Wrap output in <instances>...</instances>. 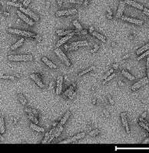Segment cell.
Masks as SVG:
<instances>
[{
    "label": "cell",
    "mask_w": 149,
    "mask_h": 153,
    "mask_svg": "<svg viewBox=\"0 0 149 153\" xmlns=\"http://www.w3.org/2000/svg\"><path fill=\"white\" fill-rule=\"evenodd\" d=\"M95 103H96V100H93V104H95Z\"/></svg>",
    "instance_id": "61"
},
{
    "label": "cell",
    "mask_w": 149,
    "mask_h": 153,
    "mask_svg": "<svg viewBox=\"0 0 149 153\" xmlns=\"http://www.w3.org/2000/svg\"><path fill=\"white\" fill-rule=\"evenodd\" d=\"M149 55V50H148V51H145L144 54H142L141 55H140V56L138 57V58H137V61H141V59H143V58H145V56H147V55Z\"/></svg>",
    "instance_id": "36"
},
{
    "label": "cell",
    "mask_w": 149,
    "mask_h": 153,
    "mask_svg": "<svg viewBox=\"0 0 149 153\" xmlns=\"http://www.w3.org/2000/svg\"><path fill=\"white\" fill-rule=\"evenodd\" d=\"M17 0H12V2H16Z\"/></svg>",
    "instance_id": "62"
},
{
    "label": "cell",
    "mask_w": 149,
    "mask_h": 153,
    "mask_svg": "<svg viewBox=\"0 0 149 153\" xmlns=\"http://www.w3.org/2000/svg\"><path fill=\"white\" fill-rule=\"evenodd\" d=\"M19 8H20V11L22 12L25 13V15H28L29 16H30V18H32V19H33L35 22H38V21L39 20V17H38L36 14H35L34 12H32L31 10H29V8H23L22 6H21Z\"/></svg>",
    "instance_id": "6"
},
{
    "label": "cell",
    "mask_w": 149,
    "mask_h": 153,
    "mask_svg": "<svg viewBox=\"0 0 149 153\" xmlns=\"http://www.w3.org/2000/svg\"><path fill=\"white\" fill-rule=\"evenodd\" d=\"M139 125L141 126V127H143L144 129H145L146 130H147L148 133H149V122H148L147 121H145L144 118L141 117L139 119Z\"/></svg>",
    "instance_id": "17"
},
{
    "label": "cell",
    "mask_w": 149,
    "mask_h": 153,
    "mask_svg": "<svg viewBox=\"0 0 149 153\" xmlns=\"http://www.w3.org/2000/svg\"><path fill=\"white\" fill-rule=\"evenodd\" d=\"M107 11H108V14H109V15H112V11H111V9H110L109 8H108V9H107Z\"/></svg>",
    "instance_id": "52"
},
{
    "label": "cell",
    "mask_w": 149,
    "mask_h": 153,
    "mask_svg": "<svg viewBox=\"0 0 149 153\" xmlns=\"http://www.w3.org/2000/svg\"><path fill=\"white\" fill-rule=\"evenodd\" d=\"M30 128L32 129H33L35 131H37V132H40V133H42V132L45 131V129L43 128L39 127L38 126H37V124H34V123H31L30 124Z\"/></svg>",
    "instance_id": "26"
},
{
    "label": "cell",
    "mask_w": 149,
    "mask_h": 153,
    "mask_svg": "<svg viewBox=\"0 0 149 153\" xmlns=\"http://www.w3.org/2000/svg\"><path fill=\"white\" fill-rule=\"evenodd\" d=\"M79 34H80V31H79V30H74V31L72 33H71V34L68 35H65V37H63V38H62V39H60V40L58 41L57 44H56V47H57V48H58V47H60L61 45H62V44H63L64 43H65L66 41H68V40H69L73 35H79Z\"/></svg>",
    "instance_id": "3"
},
{
    "label": "cell",
    "mask_w": 149,
    "mask_h": 153,
    "mask_svg": "<svg viewBox=\"0 0 149 153\" xmlns=\"http://www.w3.org/2000/svg\"><path fill=\"white\" fill-rule=\"evenodd\" d=\"M88 42L87 41H76V42H73L70 44V47H82V46H87L88 45Z\"/></svg>",
    "instance_id": "16"
},
{
    "label": "cell",
    "mask_w": 149,
    "mask_h": 153,
    "mask_svg": "<svg viewBox=\"0 0 149 153\" xmlns=\"http://www.w3.org/2000/svg\"><path fill=\"white\" fill-rule=\"evenodd\" d=\"M69 2L76 4H82L84 3V0H69Z\"/></svg>",
    "instance_id": "38"
},
{
    "label": "cell",
    "mask_w": 149,
    "mask_h": 153,
    "mask_svg": "<svg viewBox=\"0 0 149 153\" xmlns=\"http://www.w3.org/2000/svg\"><path fill=\"white\" fill-rule=\"evenodd\" d=\"M55 53L58 55V58L61 59V61H63L67 66H68V67H69V66H71V63L69 61V60H68V58H67L66 55H65L62 50L58 49V48H57V47H56V49H55Z\"/></svg>",
    "instance_id": "4"
},
{
    "label": "cell",
    "mask_w": 149,
    "mask_h": 153,
    "mask_svg": "<svg viewBox=\"0 0 149 153\" xmlns=\"http://www.w3.org/2000/svg\"><path fill=\"white\" fill-rule=\"evenodd\" d=\"M4 133H5V122H4L3 116H1V118H0V133L3 134Z\"/></svg>",
    "instance_id": "27"
},
{
    "label": "cell",
    "mask_w": 149,
    "mask_h": 153,
    "mask_svg": "<svg viewBox=\"0 0 149 153\" xmlns=\"http://www.w3.org/2000/svg\"><path fill=\"white\" fill-rule=\"evenodd\" d=\"M106 16H107V18H108V19H112V15L107 14V15H106Z\"/></svg>",
    "instance_id": "46"
},
{
    "label": "cell",
    "mask_w": 149,
    "mask_h": 153,
    "mask_svg": "<svg viewBox=\"0 0 149 153\" xmlns=\"http://www.w3.org/2000/svg\"><path fill=\"white\" fill-rule=\"evenodd\" d=\"M113 67H114V68H115V69H116V68H117V67H118V64H114V65H113Z\"/></svg>",
    "instance_id": "56"
},
{
    "label": "cell",
    "mask_w": 149,
    "mask_h": 153,
    "mask_svg": "<svg viewBox=\"0 0 149 153\" xmlns=\"http://www.w3.org/2000/svg\"><path fill=\"white\" fill-rule=\"evenodd\" d=\"M24 41H25V39H24V38H20V39H19V41H18L16 43H15V44H13V45H12V47H11V50H15V49L18 48V47H19L23 44Z\"/></svg>",
    "instance_id": "22"
},
{
    "label": "cell",
    "mask_w": 149,
    "mask_h": 153,
    "mask_svg": "<svg viewBox=\"0 0 149 153\" xmlns=\"http://www.w3.org/2000/svg\"><path fill=\"white\" fill-rule=\"evenodd\" d=\"M17 15H18V16H19L21 19H22L26 24H28V25H34L33 21H32V19H29V18L26 16L25 14H23V12H22L20 10L17 11Z\"/></svg>",
    "instance_id": "10"
},
{
    "label": "cell",
    "mask_w": 149,
    "mask_h": 153,
    "mask_svg": "<svg viewBox=\"0 0 149 153\" xmlns=\"http://www.w3.org/2000/svg\"><path fill=\"white\" fill-rule=\"evenodd\" d=\"M8 59L12 61H31L33 60V56L31 55H9Z\"/></svg>",
    "instance_id": "2"
},
{
    "label": "cell",
    "mask_w": 149,
    "mask_h": 153,
    "mask_svg": "<svg viewBox=\"0 0 149 153\" xmlns=\"http://www.w3.org/2000/svg\"><path fill=\"white\" fill-rule=\"evenodd\" d=\"M50 133H46V135H45V137H44V139L42 140V142H41V143L42 144H45V143H47L48 142V141H49V138H50Z\"/></svg>",
    "instance_id": "33"
},
{
    "label": "cell",
    "mask_w": 149,
    "mask_h": 153,
    "mask_svg": "<svg viewBox=\"0 0 149 153\" xmlns=\"http://www.w3.org/2000/svg\"><path fill=\"white\" fill-rule=\"evenodd\" d=\"M1 79H5V80H15V77L12 76V75H2L1 76Z\"/></svg>",
    "instance_id": "35"
},
{
    "label": "cell",
    "mask_w": 149,
    "mask_h": 153,
    "mask_svg": "<svg viewBox=\"0 0 149 153\" xmlns=\"http://www.w3.org/2000/svg\"><path fill=\"white\" fill-rule=\"evenodd\" d=\"M98 47H99V46H98V45H95V48H94V50H91V52L96 51L98 49Z\"/></svg>",
    "instance_id": "45"
},
{
    "label": "cell",
    "mask_w": 149,
    "mask_h": 153,
    "mask_svg": "<svg viewBox=\"0 0 149 153\" xmlns=\"http://www.w3.org/2000/svg\"><path fill=\"white\" fill-rule=\"evenodd\" d=\"M52 87H53V83H50V86H49V88H50V89H52Z\"/></svg>",
    "instance_id": "57"
},
{
    "label": "cell",
    "mask_w": 149,
    "mask_h": 153,
    "mask_svg": "<svg viewBox=\"0 0 149 153\" xmlns=\"http://www.w3.org/2000/svg\"><path fill=\"white\" fill-rule=\"evenodd\" d=\"M146 114H147V113H146V112H145L144 113L142 114V118H145V116H146Z\"/></svg>",
    "instance_id": "54"
},
{
    "label": "cell",
    "mask_w": 149,
    "mask_h": 153,
    "mask_svg": "<svg viewBox=\"0 0 149 153\" xmlns=\"http://www.w3.org/2000/svg\"><path fill=\"white\" fill-rule=\"evenodd\" d=\"M30 1H31V0H25L24 2H23V5H25V6H27V5L30 3Z\"/></svg>",
    "instance_id": "43"
},
{
    "label": "cell",
    "mask_w": 149,
    "mask_h": 153,
    "mask_svg": "<svg viewBox=\"0 0 149 153\" xmlns=\"http://www.w3.org/2000/svg\"><path fill=\"white\" fill-rule=\"evenodd\" d=\"M28 117H29V119H31L32 122H35V124H38V120L37 118H36V116L33 115V114H29Z\"/></svg>",
    "instance_id": "30"
},
{
    "label": "cell",
    "mask_w": 149,
    "mask_h": 153,
    "mask_svg": "<svg viewBox=\"0 0 149 153\" xmlns=\"http://www.w3.org/2000/svg\"><path fill=\"white\" fill-rule=\"evenodd\" d=\"M73 25H74V26L75 27V28H76L77 29H78V30H80V31H82V25H80L79 22L77 20H74V21H73Z\"/></svg>",
    "instance_id": "32"
},
{
    "label": "cell",
    "mask_w": 149,
    "mask_h": 153,
    "mask_svg": "<svg viewBox=\"0 0 149 153\" xmlns=\"http://www.w3.org/2000/svg\"><path fill=\"white\" fill-rule=\"evenodd\" d=\"M89 30H90V31H90L91 33V32H93V31H94V28H93V27H91L90 29H89Z\"/></svg>",
    "instance_id": "53"
},
{
    "label": "cell",
    "mask_w": 149,
    "mask_h": 153,
    "mask_svg": "<svg viewBox=\"0 0 149 153\" xmlns=\"http://www.w3.org/2000/svg\"><path fill=\"white\" fill-rule=\"evenodd\" d=\"M4 16H9V13H8V12H4Z\"/></svg>",
    "instance_id": "55"
},
{
    "label": "cell",
    "mask_w": 149,
    "mask_h": 153,
    "mask_svg": "<svg viewBox=\"0 0 149 153\" xmlns=\"http://www.w3.org/2000/svg\"><path fill=\"white\" fill-rule=\"evenodd\" d=\"M143 12H144V13L146 15V16H148L149 17V9H148V8H145L144 10H143Z\"/></svg>",
    "instance_id": "42"
},
{
    "label": "cell",
    "mask_w": 149,
    "mask_h": 153,
    "mask_svg": "<svg viewBox=\"0 0 149 153\" xmlns=\"http://www.w3.org/2000/svg\"><path fill=\"white\" fill-rule=\"evenodd\" d=\"M19 101L21 102V103H22V105H25L26 103H27V101H26V99L25 98V97H24V96L22 94H19Z\"/></svg>",
    "instance_id": "31"
},
{
    "label": "cell",
    "mask_w": 149,
    "mask_h": 153,
    "mask_svg": "<svg viewBox=\"0 0 149 153\" xmlns=\"http://www.w3.org/2000/svg\"><path fill=\"white\" fill-rule=\"evenodd\" d=\"M76 95V92H74V94H73V95H71V97H70V100H72V99L74 98V96Z\"/></svg>",
    "instance_id": "49"
},
{
    "label": "cell",
    "mask_w": 149,
    "mask_h": 153,
    "mask_svg": "<svg viewBox=\"0 0 149 153\" xmlns=\"http://www.w3.org/2000/svg\"><path fill=\"white\" fill-rule=\"evenodd\" d=\"M6 4L8 5H11V6H15V7H19L20 8L22 6V5L19 3H16V2H7Z\"/></svg>",
    "instance_id": "34"
},
{
    "label": "cell",
    "mask_w": 149,
    "mask_h": 153,
    "mask_svg": "<svg viewBox=\"0 0 149 153\" xmlns=\"http://www.w3.org/2000/svg\"><path fill=\"white\" fill-rule=\"evenodd\" d=\"M70 115H71V112H70V111H69V110L67 111V112L65 113V114L64 115V116L62 117V119H61V122H59V124L63 126V125L65 123V122H66V121L68 120V119L69 118Z\"/></svg>",
    "instance_id": "20"
},
{
    "label": "cell",
    "mask_w": 149,
    "mask_h": 153,
    "mask_svg": "<svg viewBox=\"0 0 149 153\" xmlns=\"http://www.w3.org/2000/svg\"><path fill=\"white\" fill-rule=\"evenodd\" d=\"M56 125H57V123H56V122H55V123H53V124H52V126H55Z\"/></svg>",
    "instance_id": "60"
},
{
    "label": "cell",
    "mask_w": 149,
    "mask_h": 153,
    "mask_svg": "<svg viewBox=\"0 0 149 153\" xmlns=\"http://www.w3.org/2000/svg\"><path fill=\"white\" fill-rule=\"evenodd\" d=\"M94 68H95L94 66H91V67L86 68L85 70L82 71V72H80V73L79 74V77H81V76H82V75H84L85 74H87V73H88V72L91 71L92 70H94Z\"/></svg>",
    "instance_id": "28"
},
{
    "label": "cell",
    "mask_w": 149,
    "mask_h": 153,
    "mask_svg": "<svg viewBox=\"0 0 149 153\" xmlns=\"http://www.w3.org/2000/svg\"><path fill=\"white\" fill-rule=\"evenodd\" d=\"M91 34H92V35H93V36H95V37H96L98 39H99L100 41H103V42H105V41H106L105 37H104L102 35L99 34V33H98V32L94 31L93 32H91Z\"/></svg>",
    "instance_id": "25"
},
{
    "label": "cell",
    "mask_w": 149,
    "mask_h": 153,
    "mask_svg": "<svg viewBox=\"0 0 149 153\" xmlns=\"http://www.w3.org/2000/svg\"><path fill=\"white\" fill-rule=\"evenodd\" d=\"M121 74L123 76H124L126 77V78H128L129 80H135V77L133 76V75H132L130 73H128V71H126L125 70H122L121 71Z\"/></svg>",
    "instance_id": "21"
},
{
    "label": "cell",
    "mask_w": 149,
    "mask_h": 153,
    "mask_svg": "<svg viewBox=\"0 0 149 153\" xmlns=\"http://www.w3.org/2000/svg\"><path fill=\"white\" fill-rule=\"evenodd\" d=\"M46 5H47V6H46V8H47L49 7V2H48L47 3H46Z\"/></svg>",
    "instance_id": "58"
},
{
    "label": "cell",
    "mask_w": 149,
    "mask_h": 153,
    "mask_svg": "<svg viewBox=\"0 0 149 153\" xmlns=\"http://www.w3.org/2000/svg\"><path fill=\"white\" fill-rule=\"evenodd\" d=\"M8 31L12 34H15V35H22L24 37H30V38H34L38 41H41V38L39 35H35L34 33L30 32V31H23V30H19V29H15V28H8Z\"/></svg>",
    "instance_id": "1"
},
{
    "label": "cell",
    "mask_w": 149,
    "mask_h": 153,
    "mask_svg": "<svg viewBox=\"0 0 149 153\" xmlns=\"http://www.w3.org/2000/svg\"><path fill=\"white\" fill-rule=\"evenodd\" d=\"M62 83H63V77L58 76L56 82V94L60 95L62 92Z\"/></svg>",
    "instance_id": "11"
},
{
    "label": "cell",
    "mask_w": 149,
    "mask_h": 153,
    "mask_svg": "<svg viewBox=\"0 0 149 153\" xmlns=\"http://www.w3.org/2000/svg\"><path fill=\"white\" fill-rule=\"evenodd\" d=\"M30 77L34 80V81L36 83V84L39 86V87H41V88H44V86H45V85L43 84V83L41 82V79H40V77L38 76L37 74H30Z\"/></svg>",
    "instance_id": "15"
},
{
    "label": "cell",
    "mask_w": 149,
    "mask_h": 153,
    "mask_svg": "<svg viewBox=\"0 0 149 153\" xmlns=\"http://www.w3.org/2000/svg\"><path fill=\"white\" fill-rule=\"evenodd\" d=\"M121 19L124 20V21H126V22H128L135 24V25H143V23H144V22H143L142 20L134 19V18L126 17V16H121Z\"/></svg>",
    "instance_id": "9"
},
{
    "label": "cell",
    "mask_w": 149,
    "mask_h": 153,
    "mask_svg": "<svg viewBox=\"0 0 149 153\" xmlns=\"http://www.w3.org/2000/svg\"><path fill=\"white\" fill-rule=\"evenodd\" d=\"M121 121H122V124H123L124 128L125 129L127 133L128 134H130L131 132H130V129H129V126H128V119H127L126 113H121Z\"/></svg>",
    "instance_id": "12"
},
{
    "label": "cell",
    "mask_w": 149,
    "mask_h": 153,
    "mask_svg": "<svg viewBox=\"0 0 149 153\" xmlns=\"http://www.w3.org/2000/svg\"><path fill=\"white\" fill-rule=\"evenodd\" d=\"M148 82H149L148 77H144L143 79L138 80V82L135 83V84H134V85L132 86V90H133V91L137 90H138V89L141 88V86H145V84H147Z\"/></svg>",
    "instance_id": "5"
},
{
    "label": "cell",
    "mask_w": 149,
    "mask_h": 153,
    "mask_svg": "<svg viewBox=\"0 0 149 153\" xmlns=\"http://www.w3.org/2000/svg\"><path fill=\"white\" fill-rule=\"evenodd\" d=\"M146 68H147V74H148V77L149 79V57L147 59V64H146Z\"/></svg>",
    "instance_id": "40"
},
{
    "label": "cell",
    "mask_w": 149,
    "mask_h": 153,
    "mask_svg": "<svg viewBox=\"0 0 149 153\" xmlns=\"http://www.w3.org/2000/svg\"><path fill=\"white\" fill-rule=\"evenodd\" d=\"M128 57H129V55H127L126 56H124V58H123V59H125V58H128Z\"/></svg>",
    "instance_id": "59"
},
{
    "label": "cell",
    "mask_w": 149,
    "mask_h": 153,
    "mask_svg": "<svg viewBox=\"0 0 149 153\" xmlns=\"http://www.w3.org/2000/svg\"><path fill=\"white\" fill-rule=\"evenodd\" d=\"M62 2H63V0H57V3L59 6H62Z\"/></svg>",
    "instance_id": "44"
},
{
    "label": "cell",
    "mask_w": 149,
    "mask_h": 153,
    "mask_svg": "<svg viewBox=\"0 0 149 153\" xmlns=\"http://www.w3.org/2000/svg\"><path fill=\"white\" fill-rule=\"evenodd\" d=\"M125 2L126 4L128 5H130L131 6H133L135 8H137L138 9H140V10H144V6L141 5V4H139L138 2H136L135 1H132V0H124V1Z\"/></svg>",
    "instance_id": "13"
},
{
    "label": "cell",
    "mask_w": 149,
    "mask_h": 153,
    "mask_svg": "<svg viewBox=\"0 0 149 153\" xmlns=\"http://www.w3.org/2000/svg\"><path fill=\"white\" fill-rule=\"evenodd\" d=\"M88 3V0H84V5H85V6H87Z\"/></svg>",
    "instance_id": "48"
},
{
    "label": "cell",
    "mask_w": 149,
    "mask_h": 153,
    "mask_svg": "<svg viewBox=\"0 0 149 153\" xmlns=\"http://www.w3.org/2000/svg\"><path fill=\"white\" fill-rule=\"evenodd\" d=\"M85 133H79L78 135H75V136H73V137H71V138H69V139H65V140L63 141V142H62L60 143L61 144H68V143H70V142H74V141H77L79 139H82V138L85 136Z\"/></svg>",
    "instance_id": "8"
},
{
    "label": "cell",
    "mask_w": 149,
    "mask_h": 153,
    "mask_svg": "<svg viewBox=\"0 0 149 153\" xmlns=\"http://www.w3.org/2000/svg\"><path fill=\"white\" fill-rule=\"evenodd\" d=\"M75 86H76L75 83H73V84L70 86V88L68 89V90H67L64 93L63 95H64V96H68V97L71 96V94H72V93H73V91H74V88H75Z\"/></svg>",
    "instance_id": "23"
},
{
    "label": "cell",
    "mask_w": 149,
    "mask_h": 153,
    "mask_svg": "<svg viewBox=\"0 0 149 153\" xmlns=\"http://www.w3.org/2000/svg\"><path fill=\"white\" fill-rule=\"evenodd\" d=\"M115 77V74H112V75H110V76H108L107 78H105V80H104V82H103V84H105V83H107V82H108L109 80H111L112 79H113L114 77Z\"/></svg>",
    "instance_id": "37"
},
{
    "label": "cell",
    "mask_w": 149,
    "mask_h": 153,
    "mask_svg": "<svg viewBox=\"0 0 149 153\" xmlns=\"http://www.w3.org/2000/svg\"><path fill=\"white\" fill-rule=\"evenodd\" d=\"M108 100H109V101H110V103H111V104H112V105L114 104V101H113V100H112V99H111V97H109V98H108Z\"/></svg>",
    "instance_id": "51"
},
{
    "label": "cell",
    "mask_w": 149,
    "mask_h": 153,
    "mask_svg": "<svg viewBox=\"0 0 149 153\" xmlns=\"http://www.w3.org/2000/svg\"><path fill=\"white\" fill-rule=\"evenodd\" d=\"M80 34H82V35H86V34H87V31H81Z\"/></svg>",
    "instance_id": "50"
},
{
    "label": "cell",
    "mask_w": 149,
    "mask_h": 153,
    "mask_svg": "<svg viewBox=\"0 0 149 153\" xmlns=\"http://www.w3.org/2000/svg\"><path fill=\"white\" fill-rule=\"evenodd\" d=\"M125 2H123V1H121L120 3H119V5H118V12H117V15H116V17L117 18H121L122 16V14H123V12L124 10V8H125Z\"/></svg>",
    "instance_id": "14"
},
{
    "label": "cell",
    "mask_w": 149,
    "mask_h": 153,
    "mask_svg": "<svg viewBox=\"0 0 149 153\" xmlns=\"http://www.w3.org/2000/svg\"><path fill=\"white\" fill-rule=\"evenodd\" d=\"M41 61H42L47 66H49V67L53 68V69H56V68H57V66H56L54 64V63H52L51 61H49V60L47 58H46V57H44V58H41Z\"/></svg>",
    "instance_id": "18"
},
{
    "label": "cell",
    "mask_w": 149,
    "mask_h": 153,
    "mask_svg": "<svg viewBox=\"0 0 149 153\" xmlns=\"http://www.w3.org/2000/svg\"><path fill=\"white\" fill-rule=\"evenodd\" d=\"M76 13H77V10L75 8H71V9H68V10L58 11L56 12L55 16L57 17H60L64 16H71V15H74Z\"/></svg>",
    "instance_id": "7"
},
{
    "label": "cell",
    "mask_w": 149,
    "mask_h": 153,
    "mask_svg": "<svg viewBox=\"0 0 149 153\" xmlns=\"http://www.w3.org/2000/svg\"><path fill=\"white\" fill-rule=\"evenodd\" d=\"M99 133H100V132H99V130H98V129H95V130H93V131L90 133V136H97V135Z\"/></svg>",
    "instance_id": "39"
},
{
    "label": "cell",
    "mask_w": 149,
    "mask_h": 153,
    "mask_svg": "<svg viewBox=\"0 0 149 153\" xmlns=\"http://www.w3.org/2000/svg\"><path fill=\"white\" fill-rule=\"evenodd\" d=\"M118 85L120 86H124V83H122L121 81H118Z\"/></svg>",
    "instance_id": "47"
},
{
    "label": "cell",
    "mask_w": 149,
    "mask_h": 153,
    "mask_svg": "<svg viewBox=\"0 0 149 153\" xmlns=\"http://www.w3.org/2000/svg\"><path fill=\"white\" fill-rule=\"evenodd\" d=\"M113 71H114V70H113V69H111V70H110V71L108 72V73L106 74L105 77V78H107V77H108V76H110V74H111L112 73H113Z\"/></svg>",
    "instance_id": "41"
},
{
    "label": "cell",
    "mask_w": 149,
    "mask_h": 153,
    "mask_svg": "<svg viewBox=\"0 0 149 153\" xmlns=\"http://www.w3.org/2000/svg\"><path fill=\"white\" fill-rule=\"evenodd\" d=\"M25 112H26V113H29V114H33V115L36 116H38V113L35 110L29 109V108H25Z\"/></svg>",
    "instance_id": "29"
},
{
    "label": "cell",
    "mask_w": 149,
    "mask_h": 153,
    "mask_svg": "<svg viewBox=\"0 0 149 153\" xmlns=\"http://www.w3.org/2000/svg\"><path fill=\"white\" fill-rule=\"evenodd\" d=\"M148 50H149V43L145 44L144 46L141 47L139 49L137 50V51H136V55H141V54H143V52L147 51H148Z\"/></svg>",
    "instance_id": "19"
},
{
    "label": "cell",
    "mask_w": 149,
    "mask_h": 153,
    "mask_svg": "<svg viewBox=\"0 0 149 153\" xmlns=\"http://www.w3.org/2000/svg\"><path fill=\"white\" fill-rule=\"evenodd\" d=\"M74 30H66V31H62V30H58L57 31V35L59 36H65V35H68L72 33Z\"/></svg>",
    "instance_id": "24"
}]
</instances>
